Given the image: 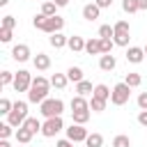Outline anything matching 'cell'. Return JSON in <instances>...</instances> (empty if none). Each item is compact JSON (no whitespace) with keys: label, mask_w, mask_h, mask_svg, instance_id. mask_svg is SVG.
Segmentation results:
<instances>
[{"label":"cell","mask_w":147,"mask_h":147,"mask_svg":"<svg viewBox=\"0 0 147 147\" xmlns=\"http://www.w3.org/2000/svg\"><path fill=\"white\" fill-rule=\"evenodd\" d=\"M96 5H99V9H108L110 5H113V0H94Z\"/></svg>","instance_id":"43"},{"label":"cell","mask_w":147,"mask_h":147,"mask_svg":"<svg viewBox=\"0 0 147 147\" xmlns=\"http://www.w3.org/2000/svg\"><path fill=\"white\" fill-rule=\"evenodd\" d=\"M25 119H28V101H14V108H11V113L7 115V122H9L14 129H21Z\"/></svg>","instance_id":"2"},{"label":"cell","mask_w":147,"mask_h":147,"mask_svg":"<svg viewBox=\"0 0 147 147\" xmlns=\"http://www.w3.org/2000/svg\"><path fill=\"white\" fill-rule=\"evenodd\" d=\"M53 2H55L57 7H67V5H69V0H53Z\"/></svg>","instance_id":"45"},{"label":"cell","mask_w":147,"mask_h":147,"mask_svg":"<svg viewBox=\"0 0 147 147\" xmlns=\"http://www.w3.org/2000/svg\"><path fill=\"white\" fill-rule=\"evenodd\" d=\"M48 90H51V80L44 76H34L32 78V87L28 92V101L30 103H44L48 99Z\"/></svg>","instance_id":"1"},{"label":"cell","mask_w":147,"mask_h":147,"mask_svg":"<svg viewBox=\"0 0 147 147\" xmlns=\"http://www.w3.org/2000/svg\"><path fill=\"white\" fill-rule=\"evenodd\" d=\"M145 55H147V44H145Z\"/></svg>","instance_id":"48"},{"label":"cell","mask_w":147,"mask_h":147,"mask_svg":"<svg viewBox=\"0 0 147 147\" xmlns=\"http://www.w3.org/2000/svg\"><path fill=\"white\" fill-rule=\"evenodd\" d=\"M67 46H69L74 53H80V51H85V39H83V37H78V34H71V37H69V41H67Z\"/></svg>","instance_id":"18"},{"label":"cell","mask_w":147,"mask_h":147,"mask_svg":"<svg viewBox=\"0 0 147 147\" xmlns=\"http://www.w3.org/2000/svg\"><path fill=\"white\" fill-rule=\"evenodd\" d=\"M62 129H64L62 117H51V119L44 122V126H41V136H44V138H55Z\"/></svg>","instance_id":"7"},{"label":"cell","mask_w":147,"mask_h":147,"mask_svg":"<svg viewBox=\"0 0 147 147\" xmlns=\"http://www.w3.org/2000/svg\"><path fill=\"white\" fill-rule=\"evenodd\" d=\"M142 60H145V48H140V46H129L126 48V62L140 64Z\"/></svg>","instance_id":"11"},{"label":"cell","mask_w":147,"mask_h":147,"mask_svg":"<svg viewBox=\"0 0 147 147\" xmlns=\"http://www.w3.org/2000/svg\"><path fill=\"white\" fill-rule=\"evenodd\" d=\"M110 94H113V90H110L108 85H103V83L94 85V92H92V96H94V99H103V101H110Z\"/></svg>","instance_id":"16"},{"label":"cell","mask_w":147,"mask_h":147,"mask_svg":"<svg viewBox=\"0 0 147 147\" xmlns=\"http://www.w3.org/2000/svg\"><path fill=\"white\" fill-rule=\"evenodd\" d=\"M117 67V60H115V55L113 53H108V55H101L99 57V69L101 71H113Z\"/></svg>","instance_id":"14"},{"label":"cell","mask_w":147,"mask_h":147,"mask_svg":"<svg viewBox=\"0 0 147 147\" xmlns=\"http://www.w3.org/2000/svg\"><path fill=\"white\" fill-rule=\"evenodd\" d=\"M41 14H44V16H48V18H51V16H57V5H55L53 0L44 2V5H41Z\"/></svg>","instance_id":"27"},{"label":"cell","mask_w":147,"mask_h":147,"mask_svg":"<svg viewBox=\"0 0 147 147\" xmlns=\"http://www.w3.org/2000/svg\"><path fill=\"white\" fill-rule=\"evenodd\" d=\"M113 28H115V37H113V41H115L117 46H129V39H131L129 21H117Z\"/></svg>","instance_id":"4"},{"label":"cell","mask_w":147,"mask_h":147,"mask_svg":"<svg viewBox=\"0 0 147 147\" xmlns=\"http://www.w3.org/2000/svg\"><path fill=\"white\" fill-rule=\"evenodd\" d=\"M90 119V110H76V113H71V122L74 124H85Z\"/></svg>","instance_id":"28"},{"label":"cell","mask_w":147,"mask_h":147,"mask_svg":"<svg viewBox=\"0 0 147 147\" xmlns=\"http://www.w3.org/2000/svg\"><path fill=\"white\" fill-rule=\"evenodd\" d=\"M0 147H11V145H9V140H0Z\"/></svg>","instance_id":"46"},{"label":"cell","mask_w":147,"mask_h":147,"mask_svg":"<svg viewBox=\"0 0 147 147\" xmlns=\"http://www.w3.org/2000/svg\"><path fill=\"white\" fill-rule=\"evenodd\" d=\"M14 136H16L18 145H28V142L32 140V136H34V133H32V131H28L25 126H21V129H16V133H14Z\"/></svg>","instance_id":"23"},{"label":"cell","mask_w":147,"mask_h":147,"mask_svg":"<svg viewBox=\"0 0 147 147\" xmlns=\"http://www.w3.org/2000/svg\"><path fill=\"white\" fill-rule=\"evenodd\" d=\"M124 83L133 90V87H138V85L142 83V76H140V74H136V71H129V74H126V78H124Z\"/></svg>","instance_id":"25"},{"label":"cell","mask_w":147,"mask_h":147,"mask_svg":"<svg viewBox=\"0 0 147 147\" xmlns=\"http://www.w3.org/2000/svg\"><path fill=\"white\" fill-rule=\"evenodd\" d=\"M87 136H90V133H87V129H85L83 124H74V122H71V126L67 129V138H69L71 142H85Z\"/></svg>","instance_id":"8"},{"label":"cell","mask_w":147,"mask_h":147,"mask_svg":"<svg viewBox=\"0 0 147 147\" xmlns=\"http://www.w3.org/2000/svg\"><path fill=\"white\" fill-rule=\"evenodd\" d=\"M99 37L101 39H113L115 37V28L113 25H101L99 28Z\"/></svg>","instance_id":"33"},{"label":"cell","mask_w":147,"mask_h":147,"mask_svg":"<svg viewBox=\"0 0 147 147\" xmlns=\"http://www.w3.org/2000/svg\"><path fill=\"white\" fill-rule=\"evenodd\" d=\"M67 83H69L67 74H53L51 76V87H55V90H64Z\"/></svg>","instance_id":"20"},{"label":"cell","mask_w":147,"mask_h":147,"mask_svg":"<svg viewBox=\"0 0 147 147\" xmlns=\"http://www.w3.org/2000/svg\"><path fill=\"white\" fill-rule=\"evenodd\" d=\"M39 113H41L46 119H51V117H62V113H64V101H62V99H46L44 103H39Z\"/></svg>","instance_id":"3"},{"label":"cell","mask_w":147,"mask_h":147,"mask_svg":"<svg viewBox=\"0 0 147 147\" xmlns=\"http://www.w3.org/2000/svg\"><path fill=\"white\" fill-rule=\"evenodd\" d=\"M129 96H131V87H129L126 83H117V85L113 87L110 103H113V106H124V103L129 101Z\"/></svg>","instance_id":"5"},{"label":"cell","mask_w":147,"mask_h":147,"mask_svg":"<svg viewBox=\"0 0 147 147\" xmlns=\"http://www.w3.org/2000/svg\"><path fill=\"white\" fill-rule=\"evenodd\" d=\"M74 145H76V142H71L69 138H62V140L55 142V147H74Z\"/></svg>","instance_id":"42"},{"label":"cell","mask_w":147,"mask_h":147,"mask_svg":"<svg viewBox=\"0 0 147 147\" xmlns=\"http://www.w3.org/2000/svg\"><path fill=\"white\" fill-rule=\"evenodd\" d=\"M16 92H30L32 87V74L25 71V69H18L16 76H14V85H11Z\"/></svg>","instance_id":"6"},{"label":"cell","mask_w":147,"mask_h":147,"mask_svg":"<svg viewBox=\"0 0 147 147\" xmlns=\"http://www.w3.org/2000/svg\"><path fill=\"white\" fill-rule=\"evenodd\" d=\"M11 108H14V103H11L7 96H2V99H0V115H5V117H7V115L11 113Z\"/></svg>","instance_id":"34"},{"label":"cell","mask_w":147,"mask_h":147,"mask_svg":"<svg viewBox=\"0 0 147 147\" xmlns=\"http://www.w3.org/2000/svg\"><path fill=\"white\" fill-rule=\"evenodd\" d=\"M85 147H103V136L101 133H90L85 140Z\"/></svg>","instance_id":"26"},{"label":"cell","mask_w":147,"mask_h":147,"mask_svg":"<svg viewBox=\"0 0 147 147\" xmlns=\"http://www.w3.org/2000/svg\"><path fill=\"white\" fill-rule=\"evenodd\" d=\"M9 5V0H0V7H7Z\"/></svg>","instance_id":"47"},{"label":"cell","mask_w":147,"mask_h":147,"mask_svg":"<svg viewBox=\"0 0 147 147\" xmlns=\"http://www.w3.org/2000/svg\"><path fill=\"white\" fill-rule=\"evenodd\" d=\"M11 133H16V131H14V126H11L9 122H2V124H0V140H9V136H11Z\"/></svg>","instance_id":"30"},{"label":"cell","mask_w":147,"mask_h":147,"mask_svg":"<svg viewBox=\"0 0 147 147\" xmlns=\"http://www.w3.org/2000/svg\"><path fill=\"white\" fill-rule=\"evenodd\" d=\"M69 106H71V113H76V110H90V101H87L85 96H78V94L71 99Z\"/></svg>","instance_id":"19"},{"label":"cell","mask_w":147,"mask_h":147,"mask_svg":"<svg viewBox=\"0 0 147 147\" xmlns=\"http://www.w3.org/2000/svg\"><path fill=\"white\" fill-rule=\"evenodd\" d=\"M62 28H64V18L57 14V16H51V18H46V23H44V32L46 34H55V32H62Z\"/></svg>","instance_id":"9"},{"label":"cell","mask_w":147,"mask_h":147,"mask_svg":"<svg viewBox=\"0 0 147 147\" xmlns=\"http://www.w3.org/2000/svg\"><path fill=\"white\" fill-rule=\"evenodd\" d=\"M138 9L145 11V9H147V0H138Z\"/></svg>","instance_id":"44"},{"label":"cell","mask_w":147,"mask_h":147,"mask_svg":"<svg viewBox=\"0 0 147 147\" xmlns=\"http://www.w3.org/2000/svg\"><path fill=\"white\" fill-rule=\"evenodd\" d=\"M99 14H101V9H99V5H96V2H87V5L83 7V18H85V21H90V23H92V21H96V18H99Z\"/></svg>","instance_id":"12"},{"label":"cell","mask_w":147,"mask_h":147,"mask_svg":"<svg viewBox=\"0 0 147 147\" xmlns=\"http://www.w3.org/2000/svg\"><path fill=\"white\" fill-rule=\"evenodd\" d=\"M0 41L2 44H9L11 41V30L9 28H0Z\"/></svg>","instance_id":"39"},{"label":"cell","mask_w":147,"mask_h":147,"mask_svg":"<svg viewBox=\"0 0 147 147\" xmlns=\"http://www.w3.org/2000/svg\"><path fill=\"white\" fill-rule=\"evenodd\" d=\"M32 64H34L37 71H46V69L51 67V57H48L46 53H37V55L32 57Z\"/></svg>","instance_id":"13"},{"label":"cell","mask_w":147,"mask_h":147,"mask_svg":"<svg viewBox=\"0 0 147 147\" xmlns=\"http://www.w3.org/2000/svg\"><path fill=\"white\" fill-rule=\"evenodd\" d=\"M0 28H9V30H14V28H16V18L9 16V14L2 16V25H0Z\"/></svg>","instance_id":"38"},{"label":"cell","mask_w":147,"mask_h":147,"mask_svg":"<svg viewBox=\"0 0 147 147\" xmlns=\"http://www.w3.org/2000/svg\"><path fill=\"white\" fill-rule=\"evenodd\" d=\"M85 53H90V55H101V39H99V37L87 39V41H85Z\"/></svg>","instance_id":"17"},{"label":"cell","mask_w":147,"mask_h":147,"mask_svg":"<svg viewBox=\"0 0 147 147\" xmlns=\"http://www.w3.org/2000/svg\"><path fill=\"white\" fill-rule=\"evenodd\" d=\"M138 108L140 110H147V92H140L138 94Z\"/></svg>","instance_id":"40"},{"label":"cell","mask_w":147,"mask_h":147,"mask_svg":"<svg viewBox=\"0 0 147 147\" xmlns=\"http://www.w3.org/2000/svg\"><path fill=\"white\" fill-rule=\"evenodd\" d=\"M46 18H48V16H44V14H34V18H32V25H34L37 30H44V23H46Z\"/></svg>","instance_id":"37"},{"label":"cell","mask_w":147,"mask_h":147,"mask_svg":"<svg viewBox=\"0 0 147 147\" xmlns=\"http://www.w3.org/2000/svg\"><path fill=\"white\" fill-rule=\"evenodd\" d=\"M23 126H25L28 131H32V133H41V126H44V122H39L37 117H28V119L23 122Z\"/></svg>","instance_id":"24"},{"label":"cell","mask_w":147,"mask_h":147,"mask_svg":"<svg viewBox=\"0 0 147 147\" xmlns=\"http://www.w3.org/2000/svg\"><path fill=\"white\" fill-rule=\"evenodd\" d=\"M67 78L76 85V83H80V80H85V76H83V69L80 67H69L67 69Z\"/></svg>","instance_id":"21"},{"label":"cell","mask_w":147,"mask_h":147,"mask_svg":"<svg viewBox=\"0 0 147 147\" xmlns=\"http://www.w3.org/2000/svg\"><path fill=\"white\" fill-rule=\"evenodd\" d=\"M67 41H69V37H64L62 32H55V34H48V44L55 48V51H60V48H64L67 46Z\"/></svg>","instance_id":"15"},{"label":"cell","mask_w":147,"mask_h":147,"mask_svg":"<svg viewBox=\"0 0 147 147\" xmlns=\"http://www.w3.org/2000/svg\"><path fill=\"white\" fill-rule=\"evenodd\" d=\"M92 92H94V85H92L90 80L76 83V94H78V96H87V94H92Z\"/></svg>","instance_id":"22"},{"label":"cell","mask_w":147,"mask_h":147,"mask_svg":"<svg viewBox=\"0 0 147 147\" xmlns=\"http://www.w3.org/2000/svg\"><path fill=\"white\" fill-rule=\"evenodd\" d=\"M18 147H25V145H18Z\"/></svg>","instance_id":"49"},{"label":"cell","mask_w":147,"mask_h":147,"mask_svg":"<svg viewBox=\"0 0 147 147\" xmlns=\"http://www.w3.org/2000/svg\"><path fill=\"white\" fill-rule=\"evenodd\" d=\"M113 147H131V138L124 136V133H119V136L113 138Z\"/></svg>","instance_id":"31"},{"label":"cell","mask_w":147,"mask_h":147,"mask_svg":"<svg viewBox=\"0 0 147 147\" xmlns=\"http://www.w3.org/2000/svg\"><path fill=\"white\" fill-rule=\"evenodd\" d=\"M30 46L28 44H16L14 48H11V57L16 60V62H28L30 60Z\"/></svg>","instance_id":"10"},{"label":"cell","mask_w":147,"mask_h":147,"mask_svg":"<svg viewBox=\"0 0 147 147\" xmlns=\"http://www.w3.org/2000/svg\"><path fill=\"white\" fill-rule=\"evenodd\" d=\"M14 76H16V74H11V71L5 69V71L0 74V85H2V87H5V85H14Z\"/></svg>","instance_id":"35"},{"label":"cell","mask_w":147,"mask_h":147,"mask_svg":"<svg viewBox=\"0 0 147 147\" xmlns=\"http://www.w3.org/2000/svg\"><path fill=\"white\" fill-rule=\"evenodd\" d=\"M122 9H124L126 14H136V11H140V9H138V0H122Z\"/></svg>","instance_id":"32"},{"label":"cell","mask_w":147,"mask_h":147,"mask_svg":"<svg viewBox=\"0 0 147 147\" xmlns=\"http://www.w3.org/2000/svg\"><path fill=\"white\" fill-rule=\"evenodd\" d=\"M99 39H101V37H99ZM113 46H115V41H113V39H101V55L113 53Z\"/></svg>","instance_id":"36"},{"label":"cell","mask_w":147,"mask_h":147,"mask_svg":"<svg viewBox=\"0 0 147 147\" xmlns=\"http://www.w3.org/2000/svg\"><path fill=\"white\" fill-rule=\"evenodd\" d=\"M106 103H108V101L92 96V99H90V110H92V113H103V110H106Z\"/></svg>","instance_id":"29"},{"label":"cell","mask_w":147,"mask_h":147,"mask_svg":"<svg viewBox=\"0 0 147 147\" xmlns=\"http://www.w3.org/2000/svg\"><path fill=\"white\" fill-rule=\"evenodd\" d=\"M138 124L140 126H147V110H140L138 113Z\"/></svg>","instance_id":"41"}]
</instances>
